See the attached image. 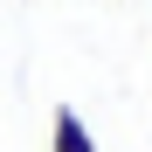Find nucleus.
<instances>
[{"mask_svg":"<svg viewBox=\"0 0 152 152\" xmlns=\"http://www.w3.org/2000/svg\"><path fill=\"white\" fill-rule=\"evenodd\" d=\"M48 152H97V138H90V124L76 118L69 104H56V118H48Z\"/></svg>","mask_w":152,"mask_h":152,"instance_id":"obj_1","label":"nucleus"}]
</instances>
